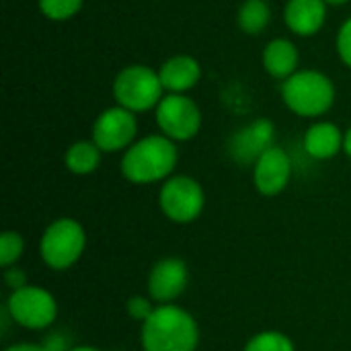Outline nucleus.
<instances>
[{
	"mask_svg": "<svg viewBox=\"0 0 351 351\" xmlns=\"http://www.w3.org/2000/svg\"><path fill=\"white\" fill-rule=\"evenodd\" d=\"M199 331L195 319L173 304H162L142 323L144 351H195Z\"/></svg>",
	"mask_w": 351,
	"mask_h": 351,
	"instance_id": "f257e3e1",
	"label": "nucleus"
},
{
	"mask_svg": "<svg viewBox=\"0 0 351 351\" xmlns=\"http://www.w3.org/2000/svg\"><path fill=\"white\" fill-rule=\"evenodd\" d=\"M177 146L171 138L162 134L146 136L134 142L123 158H121V173L128 181L146 185L167 179L177 167Z\"/></svg>",
	"mask_w": 351,
	"mask_h": 351,
	"instance_id": "f03ea898",
	"label": "nucleus"
},
{
	"mask_svg": "<svg viewBox=\"0 0 351 351\" xmlns=\"http://www.w3.org/2000/svg\"><path fill=\"white\" fill-rule=\"evenodd\" d=\"M282 99L300 117H321L335 103V84L319 70H298L282 82Z\"/></svg>",
	"mask_w": 351,
	"mask_h": 351,
	"instance_id": "7ed1b4c3",
	"label": "nucleus"
},
{
	"mask_svg": "<svg viewBox=\"0 0 351 351\" xmlns=\"http://www.w3.org/2000/svg\"><path fill=\"white\" fill-rule=\"evenodd\" d=\"M162 93L165 86L160 82L158 72L142 64L125 66L117 72L113 80V97L117 105L132 113H142L152 107H158L165 97Z\"/></svg>",
	"mask_w": 351,
	"mask_h": 351,
	"instance_id": "20e7f679",
	"label": "nucleus"
},
{
	"mask_svg": "<svg viewBox=\"0 0 351 351\" xmlns=\"http://www.w3.org/2000/svg\"><path fill=\"white\" fill-rule=\"evenodd\" d=\"M84 245H86L84 228L72 218H60L45 228L39 251L45 265L62 271L72 267L80 259Z\"/></svg>",
	"mask_w": 351,
	"mask_h": 351,
	"instance_id": "39448f33",
	"label": "nucleus"
},
{
	"mask_svg": "<svg viewBox=\"0 0 351 351\" xmlns=\"http://www.w3.org/2000/svg\"><path fill=\"white\" fill-rule=\"evenodd\" d=\"M156 123L162 136L173 142H187L202 128V111L193 99L169 93L156 107Z\"/></svg>",
	"mask_w": 351,
	"mask_h": 351,
	"instance_id": "423d86ee",
	"label": "nucleus"
},
{
	"mask_svg": "<svg viewBox=\"0 0 351 351\" xmlns=\"http://www.w3.org/2000/svg\"><path fill=\"white\" fill-rule=\"evenodd\" d=\"M158 204L169 220L177 224H189L202 214L206 197L202 185L195 179L187 175H177L162 185L158 193Z\"/></svg>",
	"mask_w": 351,
	"mask_h": 351,
	"instance_id": "0eeeda50",
	"label": "nucleus"
},
{
	"mask_svg": "<svg viewBox=\"0 0 351 351\" xmlns=\"http://www.w3.org/2000/svg\"><path fill=\"white\" fill-rule=\"evenodd\" d=\"M8 315L25 329H45L58 317L56 298L37 286H25L14 290L8 298Z\"/></svg>",
	"mask_w": 351,
	"mask_h": 351,
	"instance_id": "6e6552de",
	"label": "nucleus"
},
{
	"mask_svg": "<svg viewBox=\"0 0 351 351\" xmlns=\"http://www.w3.org/2000/svg\"><path fill=\"white\" fill-rule=\"evenodd\" d=\"M138 121L132 111L115 105L105 109L93 123V142L101 152L128 150L134 144Z\"/></svg>",
	"mask_w": 351,
	"mask_h": 351,
	"instance_id": "1a4fd4ad",
	"label": "nucleus"
},
{
	"mask_svg": "<svg viewBox=\"0 0 351 351\" xmlns=\"http://www.w3.org/2000/svg\"><path fill=\"white\" fill-rule=\"evenodd\" d=\"M276 128L269 119H255L234 132L228 140V152L239 165H255L263 152L274 146Z\"/></svg>",
	"mask_w": 351,
	"mask_h": 351,
	"instance_id": "9d476101",
	"label": "nucleus"
},
{
	"mask_svg": "<svg viewBox=\"0 0 351 351\" xmlns=\"http://www.w3.org/2000/svg\"><path fill=\"white\" fill-rule=\"evenodd\" d=\"M292 177V160L288 152L280 146H271L259 156L253 169V181L259 193L278 195L282 193Z\"/></svg>",
	"mask_w": 351,
	"mask_h": 351,
	"instance_id": "9b49d317",
	"label": "nucleus"
},
{
	"mask_svg": "<svg viewBox=\"0 0 351 351\" xmlns=\"http://www.w3.org/2000/svg\"><path fill=\"white\" fill-rule=\"evenodd\" d=\"M187 280H189V274H187V265L185 261L181 259H175V257H167V259H160L152 271H150V278H148V292H150V298L156 300V302H171L175 298H179L187 286Z\"/></svg>",
	"mask_w": 351,
	"mask_h": 351,
	"instance_id": "f8f14e48",
	"label": "nucleus"
},
{
	"mask_svg": "<svg viewBox=\"0 0 351 351\" xmlns=\"http://www.w3.org/2000/svg\"><path fill=\"white\" fill-rule=\"evenodd\" d=\"M327 6L325 0H288L284 8L286 27L298 37L317 35L325 25Z\"/></svg>",
	"mask_w": 351,
	"mask_h": 351,
	"instance_id": "ddd939ff",
	"label": "nucleus"
},
{
	"mask_svg": "<svg viewBox=\"0 0 351 351\" xmlns=\"http://www.w3.org/2000/svg\"><path fill=\"white\" fill-rule=\"evenodd\" d=\"M160 82L165 86V90L175 93V95H185L187 90H191L199 78H202V68L199 62L191 56H173L169 58L160 70H158Z\"/></svg>",
	"mask_w": 351,
	"mask_h": 351,
	"instance_id": "4468645a",
	"label": "nucleus"
},
{
	"mask_svg": "<svg viewBox=\"0 0 351 351\" xmlns=\"http://www.w3.org/2000/svg\"><path fill=\"white\" fill-rule=\"evenodd\" d=\"M263 68L269 76L278 78V80H286L290 78L294 72H298V60H300V53H298V47L290 41V39H284V37H278V39H271L265 47H263Z\"/></svg>",
	"mask_w": 351,
	"mask_h": 351,
	"instance_id": "2eb2a0df",
	"label": "nucleus"
},
{
	"mask_svg": "<svg viewBox=\"0 0 351 351\" xmlns=\"http://www.w3.org/2000/svg\"><path fill=\"white\" fill-rule=\"evenodd\" d=\"M343 140L346 136L335 123L319 121L306 130L302 144H304L306 154H311L317 160H327V158H333L339 150H343Z\"/></svg>",
	"mask_w": 351,
	"mask_h": 351,
	"instance_id": "dca6fc26",
	"label": "nucleus"
},
{
	"mask_svg": "<svg viewBox=\"0 0 351 351\" xmlns=\"http://www.w3.org/2000/svg\"><path fill=\"white\" fill-rule=\"evenodd\" d=\"M101 162V148L90 140L74 142L66 152V167L74 175H90Z\"/></svg>",
	"mask_w": 351,
	"mask_h": 351,
	"instance_id": "f3484780",
	"label": "nucleus"
},
{
	"mask_svg": "<svg viewBox=\"0 0 351 351\" xmlns=\"http://www.w3.org/2000/svg\"><path fill=\"white\" fill-rule=\"evenodd\" d=\"M271 21V8L265 0H245L239 8L237 23L243 33L247 35H259L267 29Z\"/></svg>",
	"mask_w": 351,
	"mask_h": 351,
	"instance_id": "a211bd4d",
	"label": "nucleus"
},
{
	"mask_svg": "<svg viewBox=\"0 0 351 351\" xmlns=\"http://www.w3.org/2000/svg\"><path fill=\"white\" fill-rule=\"evenodd\" d=\"M245 351H296V350H294V343L290 341V337H286L284 333H278V331H265V333L255 335V337L247 343Z\"/></svg>",
	"mask_w": 351,
	"mask_h": 351,
	"instance_id": "6ab92c4d",
	"label": "nucleus"
},
{
	"mask_svg": "<svg viewBox=\"0 0 351 351\" xmlns=\"http://www.w3.org/2000/svg\"><path fill=\"white\" fill-rule=\"evenodd\" d=\"M82 8V0H39V10L49 21H68Z\"/></svg>",
	"mask_w": 351,
	"mask_h": 351,
	"instance_id": "aec40b11",
	"label": "nucleus"
},
{
	"mask_svg": "<svg viewBox=\"0 0 351 351\" xmlns=\"http://www.w3.org/2000/svg\"><path fill=\"white\" fill-rule=\"evenodd\" d=\"M23 251H25V243L19 232H4L0 237V265L2 267L8 269L12 263H16Z\"/></svg>",
	"mask_w": 351,
	"mask_h": 351,
	"instance_id": "412c9836",
	"label": "nucleus"
},
{
	"mask_svg": "<svg viewBox=\"0 0 351 351\" xmlns=\"http://www.w3.org/2000/svg\"><path fill=\"white\" fill-rule=\"evenodd\" d=\"M335 45H337V53H339L341 62L351 70V16L339 27Z\"/></svg>",
	"mask_w": 351,
	"mask_h": 351,
	"instance_id": "4be33fe9",
	"label": "nucleus"
},
{
	"mask_svg": "<svg viewBox=\"0 0 351 351\" xmlns=\"http://www.w3.org/2000/svg\"><path fill=\"white\" fill-rule=\"evenodd\" d=\"M152 306H150V302L146 300V298H142V296H136V298H130L128 300V313H130V317L132 319H138V321H146L150 315H152Z\"/></svg>",
	"mask_w": 351,
	"mask_h": 351,
	"instance_id": "5701e85b",
	"label": "nucleus"
},
{
	"mask_svg": "<svg viewBox=\"0 0 351 351\" xmlns=\"http://www.w3.org/2000/svg\"><path fill=\"white\" fill-rule=\"evenodd\" d=\"M4 284L8 286V288H12V292L14 290H21V288H25L27 286V276L21 271V269H6V274H4Z\"/></svg>",
	"mask_w": 351,
	"mask_h": 351,
	"instance_id": "b1692460",
	"label": "nucleus"
},
{
	"mask_svg": "<svg viewBox=\"0 0 351 351\" xmlns=\"http://www.w3.org/2000/svg\"><path fill=\"white\" fill-rule=\"evenodd\" d=\"M6 351H49L45 346H35V343H19V346H10Z\"/></svg>",
	"mask_w": 351,
	"mask_h": 351,
	"instance_id": "393cba45",
	"label": "nucleus"
},
{
	"mask_svg": "<svg viewBox=\"0 0 351 351\" xmlns=\"http://www.w3.org/2000/svg\"><path fill=\"white\" fill-rule=\"evenodd\" d=\"M343 150H346V154L351 158V128L346 132V140H343Z\"/></svg>",
	"mask_w": 351,
	"mask_h": 351,
	"instance_id": "a878e982",
	"label": "nucleus"
},
{
	"mask_svg": "<svg viewBox=\"0 0 351 351\" xmlns=\"http://www.w3.org/2000/svg\"><path fill=\"white\" fill-rule=\"evenodd\" d=\"M329 6H341V4H348L350 0H325Z\"/></svg>",
	"mask_w": 351,
	"mask_h": 351,
	"instance_id": "bb28decb",
	"label": "nucleus"
},
{
	"mask_svg": "<svg viewBox=\"0 0 351 351\" xmlns=\"http://www.w3.org/2000/svg\"><path fill=\"white\" fill-rule=\"evenodd\" d=\"M68 351H101V350L90 348V346H80V348H72V350H68Z\"/></svg>",
	"mask_w": 351,
	"mask_h": 351,
	"instance_id": "cd10ccee",
	"label": "nucleus"
},
{
	"mask_svg": "<svg viewBox=\"0 0 351 351\" xmlns=\"http://www.w3.org/2000/svg\"><path fill=\"white\" fill-rule=\"evenodd\" d=\"M265 2H269V0H265Z\"/></svg>",
	"mask_w": 351,
	"mask_h": 351,
	"instance_id": "c85d7f7f",
	"label": "nucleus"
}]
</instances>
